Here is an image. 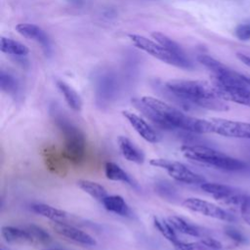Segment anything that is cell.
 Wrapping results in <instances>:
<instances>
[{
	"instance_id": "3",
	"label": "cell",
	"mask_w": 250,
	"mask_h": 250,
	"mask_svg": "<svg viewBox=\"0 0 250 250\" xmlns=\"http://www.w3.org/2000/svg\"><path fill=\"white\" fill-rule=\"evenodd\" d=\"M167 90L180 101L186 109L192 107L225 111L229 109L224 100L216 94L212 84L199 80L173 79L166 83Z\"/></svg>"
},
{
	"instance_id": "13",
	"label": "cell",
	"mask_w": 250,
	"mask_h": 250,
	"mask_svg": "<svg viewBox=\"0 0 250 250\" xmlns=\"http://www.w3.org/2000/svg\"><path fill=\"white\" fill-rule=\"evenodd\" d=\"M16 30L21 36L35 40L36 42L40 43L42 47L48 51L50 49V40L47 34L44 32L42 28L37 26L36 24L32 23H19L16 25Z\"/></svg>"
},
{
	"instance_id": "6",
	"label": "cell",
	"mask_w": 250,
	"mask_h": 250,
	"mask_svg": "<svg viewBox=\"0 0 250 250\" xmlns=\"http://www.w3.org/2000/svg\"><path fill=\"white\" fill-rule=\"evenodd\" d=\"M128 37L137 48L145 51L146 53L151 55L163 62L188 70L193 68V64L188 59L186 60L177 57L159 43L153 42L152 40L139 34H129Z\"/></svg>"
},
{
	"instance_id": "30",
	"label": "cell",
	"mask_w": 250,
	"mask_h": 250,
	"mask_svg": "<svg viewBox=\"0 0 250 250\" xmlns=\"http://www.w3.org/2000/svg\"><path fill=\"white\" fill-rule=\"evenodd\" d=\"M235 36L241 41L250 40V22L238 24L235 27Z\"/></svg>"
},
{
	"instance_id": "16",
	"label": "cell",
	"mask_w": 250,
	"mask_h": 250,
	"mask_svg": "<svg viewBox=\"0 0 250 250\" xmlns=\"http://www.w3.org/2000/svg\"><path fill=\"white\" fill-rule=\"evenodd\" d=\"M31 209L34 213L48 218L55 223H64L68 219V214L59 208L50 206L43 203H35L31 205Z\"/></svg>"
},
{
	"instance_id": "7",
	"label": "cell",
	"mask_w": 250,
	"mask_h": 250,
	"mask_svg": "<svg viewBox=\"0 0 250 250\" xmlns=\"http://www.w3.org/2000/svg\"><path fill=\"white\" fill-rule=\"evenodd\" d=\"M149 164L165 170L171 178L178 182L190 185H201L205 183V179L201 175L192 172L181 162L164 158H154L149 161Z\"/></svg>"
},
{
	"instance_id": "20",
	"label": "cell",
	"mask_w": 250,
	"mask_h": 250,
	"mask_svg": "<svg viewBox=\"0 0 250 250\" xmlns=\"http://www.w3.org/2000/svg\"><path fill=\"white\" fill-rule=\"evenodd\" d=\"M57 87L62 94L68 106L75 111H80L82 108V101L77 92L62 80L57 81Z\"/></svg>"
},
{
	"instance_id": "27",
	"label": "cell",
	"mask_w": 250,
	"mask_h": 250,
	"mask_svg": "<svg viewBox=\"0 0 250 250\" xmlns=\"http://www.w3.org/2000/svg\"><path fill=\"white\" fill-rule=\"evenodd\" d=\"M26 229L29 230L32 236L33 243H49L51 241L50 234L42 228L35 225H29L26 227Z\"/></svg>"
},
{
	"instance_id": "26",
	"label": "cell",
	"mask_w": 250,
	"mask_h": 250,
	"mask_svg": "<svg viewBox=\"0 0 250 250\" xmlns=\"http://www.w3.org/2000/svg\"><path fill=\"white\" fill-rule=\"evenodd\" d=\"M0 86L2 91L8 94H15L18 90V82L14 76L1 70L0 72Z\"/></svg>"
},
{
	"instance_id": "4",
	"label": "cell",
	"mask_w": 250,
	"mask_h": 250,
	"mask_svg": "<svg viewBox=\"0 0 250 250\" xmlns=\"http://www.w3.org/2000/svg\"><path fill=\"white\" fill-rule=\"evenodd\" d=\"M181 151L186 158L220 170L239 171L246 167L243 161L204 146L185 145L181 147Z\"/></svg>"
},
{
	"instance_id": "23",
	"label": "cell",
	"mask_w": 250,
	"mask_h": 250,
	"mask_svg": "<svg viewBox=\"0 0 250 250\" xmlns=\"http://www.w3.org/2000/svg\"><path fill=\"white\" fill-rule=\"evenodd\" d=\"M0 49L3 53L13 56H25L29 53V49L25 45L4 36L0 40Z\"/></svg>"
},
{
	"instance_id": "11",
	"label": "cell",
	"mask_w": 250,
	"mask_h": 250,
	"mask_svg": "<svg viewBox=\"0 0 250 250\" xmlns=\"http://www.w3.org/2000/svg\"><path fill=\"white\" fill-rule=\"evenodd\" d=\"M53 229L61 235L82 245H96L97 241L89 233L76 229L72 226L66 225L64 223H55L53 222Z\"/></svg>"
},
{
	"instance_id": "10",
	"label": "cell",
	"mask_w": 250,
	"mask_h": 250,
	"mask_svg": "<svg viewBox=\"0 0 250 250\" xmlns=\"http://www.w3.org/2000/svg\"><path fill=\"white\" fill-rule=\"evenodd\" d=\"M200 188L206 193L214 197L216 200L229 206L231 205V206L238 207L245 195L244 193L240 192L238 189L223 184L205 182L200 185Z\"/></svg>"
},
{
	"instance_id": "12",
	"label": "cell",
	"mask_w": 250,
	"mask_h": 250,
	"mask_svg": "<svg viewBox=\"0 0 250 250\" xmlns=\"http://www.w3.org/2000/svg\"><path fill=\"white\" fill-rule=\"evenodd\" d=\"M124 117L129 121L135 131L146 142L154 144L158 142V136L155 131L139 115L128 110L122 111Z\"/></svg>"
},
{
	"instance_id": "33",
	"label": "cell",
	"mask_w": 250,
	"mask_h": 250,
	"mask_svg": "<svg viewBox=\"0 0 250 250\" xmlns=\"http://www.w3.org/2000/svg\"><path fill=\"white\" fill-rule=\"evenodd\" d=\"M245 78H246V80L248 81V83L250 84V78H249V77H246V76H245Z\"/></svg>"
},
{
	"instance_id": "24",
	"label": "cell",
	"mask_w": 250,
	"mask_h": 250,
	"mask_svg": "<svg viewBox=\"0 0 250 250\" xmlns=\"http://www.w3.org/2000/svg\"><path fill=\"white\" fill-rule=\"evenodd\" d=\"M77 186L79 187V188H81L83 191H85L97 200L102 201L104 197L107 196L106 189L102 185L96 182L82 179L77 181Z\"/></svg>"
},
{
	"instance_id": "15",
	"label": "cell",
	"mask_w": 250,
	"mask_h": 250,
	"mask_svg": "<svg viewBox=\"0 0 250 250\" xmlns=\"http://www.w3.org/2000/svg\"><path fill=\"white\" fill-rule=\"evenodd\" d=\"M104 208L116 215L122 217H133V212L125 199L120 195H107L102 200Z\"/></svg>"
},
{
	"instance_id": "29",
	"label": "cell",
	"mask_w": 250,
	"mask_h": 250,
	"mask_svg": "<svg viewBox=\"0 0 250 250\" xmlns=\"http://www.w3.org/2000/svg\"><path fill=\"white\" fill-rule=\"evenodd\" d=\"M242 219L250 226V195L245 194L238 206Z\"/></svg>"
},
{
	"instance_id": "28",
	"label": "cell",
	"mask_w": 250,
	"mask_h": 250,
	"mask_svg": "<svg viewBox=\"0 0 250 250\" xmlns=\"http://www.w3.org/2000/svg\"><path fill=\"white\" fill-rule=\"evenodd\" d=\"M175 250H208V247H206L201 241L198 242H184V241H178L176 244H174Z\"/></svg>"
},
{
	"instance_id": "8",
	"label": "cell",
	"mask_w": 250,
	"mask_h": 250,
	"mask_svg": "<svg viewBox=\"0 0 250 250\" xmlns=\"http://www.w3.org/2000/svg\"><path fill=\"white\" fill-rule=\"evenodd\" d=\"M208 133L250 140V123L223 118H210L208 119Z\"/></svg>"
},
{
	"instance_id": "9",
	"label": "cell",
	"mask_w": 250,
	"mask_h": 250,
	"mask_svg": "<svg viewBox=\"0 0 250 250\" xmlns=\"http://www.w3.org/2000/svg\"><path fill=\"white\" fill-rule=\"evenodd\" d=\"M183 205L188 210L221 221L233 222L235 220V217L232 214L226 211L225 209L215 205L214 203L197 197H188L185 199L183 201Z\"/></svg>"
},
{
	"instance_id": "34",
	"label": "cell",
	"mask_w": 250,
	"mask_h": 250,
	"mask_svg": "<svg viewBox=\"0 0 250 250\" xmlns=\"http://www.w3.org/2000/svg\"><path fill=\"white\" fill-rule=\"evenodd\" d=\"M45 250H63V249H45Z\"/></svg>"
},
{
	"instance_id": "25",
	"label": "cell",
	"mask_w": 250,
	"mask_h": 250,
	"mask_svg": "<svg viewBox=\"0 0 250 250\" xmlns=\"http://www.w3.org/2000/svg\"><path fill=\"white\" fill-rule=\"evenodd\" d=\"M153 225L154 227L157 229V230L168 240L170 241L173 245L176 244L178 241H180V239L178 238L174 228L170 225V223L168 221L159 219L154 217L153 218Z\"/></svg>"
},
{
	"instance_id": "22",
	"label": "cell",
	"mask_w": 250,
	"mask_h": 250,
	"mask_svg": "<svg viewBox=\"0 0 250 250\" xmlns=\"http://www.w3.org/2000/svg\"><path fill=\"white\" fill-rule=\"evenodd\" d=\"M151 36L153 39L156 40L157 43H159L160 45H162L165 49H167L169 52H171L172 54L176 55L177 57L181 58V59H188L185 51L182 49V47L175 42L174 40H172L171 38H169L167 35L161 33V32H152Z\"/></svg>"
},
{
	"instance_id": "18",
	"label": "cell",
	"mask_w": 250,
	"mask_h": 250,
	"mask_svg": "<svg viewBox=\"0 0 250 250\" xmlns=\"http://www.w3.org/2000/svg\"><path fill=\"white\" fill-rule=\"evenodd\" d=\"M168 222L175 230H178L181 233L194 237H203V231L199 227L189 223L188 221L180 216H170L168 217Z\"/></svg>"
},
{
	"instance_id": "17",
	"label": "cell",
	"mask_w": 250,
	"mask_h": 250,
	"mask_svg": "<svg viewBox=\"0 0 250 250\" xmlns=\"http://www.w3.org/2000/svg\"><path fill=\"white\" fill-rule=\"evenodd\" d=\"M118 146L122 155L131 162L142 164L145 161L144 153L134 146V144L126 137L120 136L118 138Z\"/></svg>"
},
{
	"instance_id": "5",
	"label": "cell",
	"mask_w": 250,
	"mask_h": 250,
	"mask_svg": "<svg viewBox=\"0 0 250 250\" xmlns=\"http://www.w3.org/2000/svg\"><path fill=\"white\" fill-rule=\"evenodd\" d=\"M55 123L63 136L62 155L72 164H79L85 156V136L79 128L61 114H55Z\"/></svg>"
},
{
	"instance_id": "14",
	"label": "cell",
	"mask_w": 250,
	"mask_h": 250,
	"mask_svg": "<svg viewBox=\"0 0 250 250\" xmlns=\"http://www.w3.org/2000/svg\"><path fill=\"white\" fill-rule=\"evenodd\" d=\"M46 166L49 170L57 175L63 176L66 173V166L64 163V156L62 153L60 155L54 146H46L42 152Z\"/></svg>"
},
{
	"instance_id": "32",
	"label": "cell",
	"mask_w": 250,
	"mask_h": 250,
	"mask_svg": "<svg viewBox=\"0 0 250 250\" xmlns=\"http://www.w3.org/2000/svg\"><path fill=\"white\" fill-rule=\"evenodd\" d=\"M200 241H201L206 247H208V248L219 249V248L222 247V244H221L218 240H216V239H214V238H212V237L203 236V237H201Z\"/></svg>"
},
{
	"instance_id": "21",
	"label": "cell",
	"mask_w": 250,
	"mask_h": 250,
	"mask_svg": "<svg viewBox=\"0 0 250 250\" xmlns=\"http://www.w3.org/2000/svg\"><path fill=\"white\" fill-rule=\"evenodd\" d=\"M104 174L105 177L111 181L122 182L128 184L131 187L136 188L137 184L135 181L117 164L113 162H106L104 165Z\"/></svg>"
},
{
	"instance_id": "1",
	"label": "cell",
	"mask_w": 250,
	"mask_h": 250,
	"mask_svg": "<svg viewBox=\"0 0 250 250\" xmlns=\"http://www.w3.org/2000/svg\"><path fill=\"white\" fill-rule=\"evenodd\" d=\"M132 104L146 118L163 129H180L197 134L208 133V119L188 116L175 106L158 99L145 96L141 99H133Z\"/></svg>"
},
{
	"instance_id": "2",
	"label": "cell",
	"mask_w": 250,
	"mask_h": 250,
	"mask_svg": "<svg viewBox=\"0 0 250 250\" xmlns=\"http://www.w3.org/2000/svg\"><path fill=\"white\" fill-rule=\"evenodd\" d=\"M197 61L211 71L212 86L220 99L250 107V84L244 75L208 55H199Z\"/></svg>"
},
{
	"instance_id": "19",
	"label": "cell",
	"mask_w": 250,
	"mask_h": 250,
	"mask_svg": "<svg viewBox=\"0 0 250 250\" xmlns=\"http://www.w3.org/2000/svg\"><path fill=\"white\" fill-rule=\"evenodd\" d=\"M1 234L8 242H30L33 243L32 236L29 230L25 228H16L5 226L1 229Z\"/></svg>"
},
{
	"instance_id": "31",
	"label": "cell",
	"mask_w": 250,
	"mask_h": 250,
	"mask_svg": "<svg viewBox=\"0 0 250 250\" xmlns=\"http://www.w3.org/2000/svg\"><path fill=\"white\" fill-rule=\"evenodd\" d=\"M157 190L164 197H168V196H172L173 197V194L175 192L173 188L171 186L165 184V183H159L157 185Z\"/></svg>"
}]
</instances>
